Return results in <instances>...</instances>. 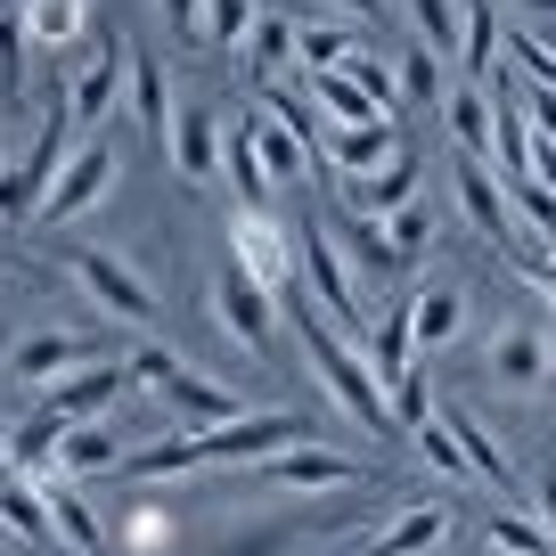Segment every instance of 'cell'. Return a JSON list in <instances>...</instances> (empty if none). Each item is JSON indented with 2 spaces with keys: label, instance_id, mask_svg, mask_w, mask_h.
I'll return each mask as SVG.
<instances>
[{
  "label": "cell",
  "instance_id": "6da1fadb",
  "mask_svg": "<svg viewBox=\"0 0 556 556\" xmlns=\"http://www.w3.org/2000/svg\"><path fill=\"white\" fill-rule=\"evenodd\" d=\"M295 344H303V361H312V377L328 384V401L361 426V434H384V442H401V426H393V401H384V384H377V361H361L352 352V336H336L328 319L312 312V303H295Z\"/></svg>",
  "mask_w": 556,
  "mask_h": 556
},
{
  "label": "cell",
  "instance_id": "7a4b0ae2",
  "mask_svg": "<svg viewBox=\"0 0 556 556\" xmlns=\"http://www.w3.org/2000/svg\"><path fill=\"white\" fill-rule=\"evenodd\" d=\"M123 377H131L148 401H164V409H173L189 434H205V426H229V417H245V409H238V393H229L222 377L189 368L180 352H164V344H131V352H123Z\"/></svg>",
  "mask_w": 556,
  "mask_h": 556
},
{
  "label": "cell",
  "instance_id": "3957f363",
  "mask_svg": "<svg viewBox=\"0 0 556 556\" xmlns=\"http://www.w3.org/2000/svg\"><path fill=\"white\" fill-rule=\"evenodd\" d=\"M74 148H83V131H74V115H66V106H50V123H41V139H34V148H25L17 164H0V222H9V229L41 222V205H50L58 173H66V164H74Z\"/></svg>",
  "mask_w": 556,
  "mask_h": 556
},
{
  "label": "cell",
  "instance_id": "277c9868",
  "mask_svg": "<svg viewBox=\"0 0 556 556\" xmlns=\"http://www.w3.org/2000/svg\"><path fill=\"white\" fill-rule=\"evenodd\" d=\"M295 270L312 278L319 319H328L336 336H361L368 319H377V303L361 295V278H352V262H344V245H336L328 222H303V229H295Z\"/></svg>",
  "mask_w": 556,
  "mask_h": 556
},
{
  "label": "cell",
  "instance_id": "5b68a950",
  "mask_svg": "<svg viewBox=\"0 0 556 556\" xmlns=\"http://www.w3.org/2000/svg\"><path fill=\"white\" fill-rule=\"evenodd\" d=\"M66 270H74V287H83L99 312H115V319H123V328H156V319H164L156 287H148V278H139L123 254H106V245H74Z\"/></svg>",
  "mask_w": 556,
  "mask_h": 556
},
{
  "label": "cell",
  "instance_id": "8992f818",
  "mask_svg": "<svg viewBox=\"0 0 556 556\" xmlns=\"http://www.w3.org/2000/svg\"><path fill=\"white\" fill-rule=\"evenodd\" d=\"M451 523H458V507L442 500V491H417V500H401L384 523H368L344 556H434L442 540H451Z\"/></svg>",
  "mask_w": 556,
  "mask_h": 556
},
{
  "label": "cell",
  "instance_id": "52a82bcc",
  "mask_svg": "<svg viewBox=\"0 0 556 556\" xmlns=\"http://www.w3.org/2000/svg\"><path fill=\"white\" fill-rule=\"evenodd\" d=\"M197 442H205V467H262V458L295 451V442H312V434H303L295 409H245V417H229V426H205Z\"/></svg>",
  "mask_w": 556,
  "mask_h": 556
},
{
  "label": "cell",
  "instance_id": "ba28073f",
  "mask_svg": "<svg viewBox=\"0 0 556 556\" xmlns=\"http://www.w3.org/2000/svg\"><path fill=\"white\" fill-rule=\"evenodd\" d=\"M90 361H115V352H106V336L34 328V336H17V344H9V377H17V384H41V393H50V384H66L74 368H90Z\"/></svg>",
  "mask_w": 556,
  "mask_h": 556
},
{
  "label": "cell",
  "instance_id": "9c48e42d",
  "mask_svg": "<svg viewBox=\"0 0 556 556\" xmlns=\"http://www.w3.org/2000/svg\"><path fill=\"white\" fill-rule=\"evenodd\" d=\"M229 262H238L254 287L287 295V278H295V229L270 222V205L262 213H229Z\"/></svg>",
  "mask_w": 556,
  "mask_h": 556
},
{
  "label": "cell",
  "instance_id": "30bf717a",
  "mask_svg": "<svg viewBox=\"0 0 556 556\" xmlns=\"http://www.w3.org/2000/svg\"><path fill=\"white\" fill-rule=\"evenodd\" d=\"M483 368H491V384H507V393H540L548 368H556V336L540 328V319H500L491 344H483Z\"/></svg>",
  "mask_w": 556,
  "mask_h": 556
},
{
  "label": "cell",
  "instance_id": "8fae6325",
  "mask_svg": "<svg viewBox=\"0 0 556 556\" xmlns=\"http://www.w3.org/2000/svg\"><path fill=\"white\" fill-rule=\"evenodd\" d=\"M254 483H262V491H312V500H319V491H361L368 475H361V458L328 451V442H295V451L262 458Z\"/></svg>",
  "mask_w": 556,
  "mask_h": 556
},
{
  "label": "cell",
  "instance_id": "7c38bea8",
  "mask_svg": "<svg viewBox=\"0 0 556 556\" xmlns=\"http://www.w3.org/2000/svg\"><path fill=\"white\" fill-rule=\"evenodd\" d=\"M123 180V164H115V139L106 131H90L83 148H74V164L58 173V189H50V205H41V222H83L90 205H106V189Z\"/></svg>",
  "mask_w": 556,
  "mask_h": 556
},
{
  "label": "cell",
  "instance_id": "4fadbf2b",
  "mask_svg": "<svg viewBox=\"0 0 556 556\" xmlns=\"http://www.w3.org/2000/svg\"><path fill=\"white\" fill-rule=\"evenodd\" d=\"M270 303H278V295H270V287H254L238 262L213 278V319H222V336H229V344H245L254 361L278 344V312H270Z\"/></svg>",
  "mask_w": 556,
  "mask_h": 556
},
{
  "label": "cell",
  "instance_id": "5bb4252c",
  "mask_svg": "<svg viewBox=\"0 0 556 556\" xmlns=\"http://www.w3.org/2000/svg\"><path fill=\"white\" fill-rule=\"evenodd\" d=\"M123 90H131V41H90L83 74H74V90H66L74 131H99V123L115 115V99H123Z\"/></svg>",
  "mask_w": 556,
  "mask_h": 556
},
{
  "label": "cell",
  "instance_id": "9a60e30c",
  "mask_svg": "<svg viewBox=\"0 0 556 556\" xmlns=\"http://www.w3.org/2000/svg\"><path fill=\"white\" fill-rule=\"evenodd\" d=\"M451 180H458V213L475 222V238L483 245H507L516 254V205H507V189H500V173L491 164H475V156H451Z\"/></svg>",
  "mask_w": 556,
  "mask_h": 556
},
{
  "label": "cell",
  "instance_id": "2e32d148",
  "mask_svg": "<svg viewBox=\"0 0 556 556\" xmlns=\"http://www.w3.org/2000/svg\"><path fill=\"white\" fill-rule=\"evenodd\" d=\"M401 156V123H328L319 131V164L344 180H377Z\"/></svg>",
  "mask_w": 556,
  "mask_h": 556
},
{
  "label": "cell",
  "instance_id": "e0dca14e",
  "mask_svg": "<svg viewBox=\"0 0 556 556\" xmlns=\"http://www.w3.org/2000/svg\"><path fill=\"white\" fill-rule=\"evenodd\" d=\"M164 148H173V173L189 180V189H213V180H222V156H229V131H222L213 106H180Z\"/></svg>",
  "mask_w": 556,
  "mask_h": 556
},
{
  "label": "cell",
  "instance_id": "ac0fdd59",
  "mask_svg": "<svg viewBox=\"0 0 556 556\" xmlns=\"http://www.w3.org/2000/svg\"><path fill=\"white\" fill-rule=\"evenodd\" d=\"M123 361H90V368H74L66 384H50V393H41V409L58 417V426H90V417H106L123 401Z\"/></svg>",
  "mask_w": 556,
  "mask_h": 556
},
{
  "label": "cell",
  "instance_id": "d6986e66",
  "mask_svg": "<svg viewBox=\"0 0 556 556\" xmlns=\"http://www.w3.org/2000/svg\"><path fill=\"white\" fill-rule=\"evenodd\" d=\"M41 491H50V540H58V548H66V556H115V532L90 516V500L66 483V475H50Z\"/></svg>",
  "mask_w": 556,
  "mask_h": 556
},
{
  "label": "cell",
  "instance_id": "ffe728a7",
  "mask_svg": "<svg viewBox=\"0 0 556 556\" xmlns=\"http://www.w3.org/2000/svg\"><path fill=\"white\" fill-rule=\"evenodd\" d=\"M336 245H344V262H352V278H361V295H368V303H377L384 278H401L393 238H384V222H368V213H344V222H336Z\"/></svg>",
  "mask_w": 556,
  "mask_h": 556
},
{
  "label": "cell",
  "instance_id": "44dd1931",
  "mask_svg": "<svg viewBox=\"0 0 556 556\" xmlns=\"http://www.w3.org/2000/svg\"><path fill=\"white\" fill-rule=\"evenodd\" d=\"M442 426L458 434V451H467V467H475V483H491V491H507V475H516V458H507V442L491 434L483 417L467 409V401H442Z\"/></svg>",
  "mask_w": 556,
  "mask_h": 556
},
{
  "label": "cell",
  "instance_id": "7402d4cb",
  "mask_svg": "<svg viewBox=\"0 0 556 556\" xmlns=\"http://www.w3.org/2000/svg\"><path fill=\"white\" fill-rule=\"evenodd\" d=\"M451 139H458V156H475V164H500V115H491V90H475V83H451Z\"/></svg>",
  "mask_w": 556,
  "mask_h": 556
},
{
  "label": "cell",
  "instance_id": "603a6c76",
  "mask_svg": "<svg viewBox=\"0 0 556 556\" xmlns=\"http://www.w3.org/2000/svg\"><path fill=\"white\" fill-rule=\"evenodd\" d=\"M401 9H409L417 50H434L458 74V58H467V0H401Z\"/></svg>",
  "mask_w": 556,
  "mask_h": 556
},
{
  "label": "cell",
  "instance_id": "cb8c5ba5",
  "mask_svg": "<svg viewBox=\"0 0 556 556\" xmlns=\"http://www.w3.org/2000/svg\"><path fill=\"white\" fill-rule=\"evenodd\" d=\"M123 434L106 426V417H90V426H66V451H58V475L66 483H83V475H123Z\"/></svg>",
  "mask_w": 556,
  "mask_h": 556
},
{
  "label": "cell",
  "instance_id": "d4e9b609",
  "mask_svg": "<svg viewBox=\"0 0 556 556\" xmlns=\"http://www.w3.org/2000/svg\"><path fill=\"white\" fill-rule=\"evenodd\" d=\"M245 131H254V156H262V173L270 180H303V173H328L319 164V148L312 139H295L278 115H245Z\"/></svg>",
  "mask_w": 556,
  "mask_h": 556
},
{
  "label": "cell",
  "instance_id": "484cf974",
  "mask_svg": "<svg viewBox=\"0 0 556 556\" xmlns=\"http://www.w3.org/2000/svg\"><path fill=\"white\" fill-rule=\"evenodd\" d=\"M409 328H417V352H442L458 328H467V295H458L451 278H426L409 295Z\"/></svg>",
  "mask_w": 556,
  "mask_h": 556
},
{
  "label": "cell",
  "instance_id": "4316f807",
  "mask_svg": "<svg viewBox=\"0 0 556 556\" xmlns=\"http://www.w3.org/2000/svg\"><path fill=\"white\" fill-rule=\"evenodd\" d=\"M303 58V25H287V17H254V34H245V50H238V66H245V83H278V74Z\"/></svg>",
  "mask_w": 556,
  "mask_h": 556
},
{
  "label": "cell",
  "instance_id": "83f0119b",
  "mask_svg": "<svg viewBox=\"0 0 556 556\" xmlns=\"http://www.w3.org/2000/svg\"><path fill=\"white\" fill-rule=\"evenodd\" d=\"M123 115L148 139H173V90H164V66L148 50H131V90H123Z\"/></svg>",
  "mask_w": 556,
  "mask_h": 556
},
{
  "label": "cell",
  "instance_id": "f1b7e54d",
  "mask_svg": "<svg viewBox=\"0 0 556 556\" xmlns=\"http://www.w3.org/2000/svg\"><path fill=\"white\" fill-rule=\"evenodd\" d=\"M197 467H205V442L180 426V434H156L148 451L123 458V483H173V475H197Z\"/></svg>",
  "mask_w": 556,
  "mask_h": 556
},
{
  "label": "cell",
  "instance_id": "f546056e",
  "mask_svg": "<svg viewBox=\"0 0 556 556\" xmlns=\"http://www.w3.org/2000/svg\"><path fill=\"white\" fill-rule=\"evenodd\" d=\"M58 451H66V426H58L50 409H34L17 434H9V475H25V483H50V475H58Z\"/></svg>",
  "mask_w": 556,
  "mask_h": 556
},
{
  "label": "cell",
  "instance_id": "4dcf8cb0",
  "mask_svg": "<svg viewBox=\"0 0 556 556\" xmlns=\"http://www.w3.org/2000/svg\"><path fill=\"white\" fill-rule=\"evenodd\" d=\"M25 41L34 50H74V41L90 34V0H25Z\"/></svg>",
  "mask_w": 556,
  "mask_h": 556
},
{
  "label": "cell",
  "instance_id": "1f68e13d",
  "mask_svg": "<svg viewBox=\"0 0 556 556\" xmlns=\"http://www.w3.org/2000/svg\"><path fill=\"white\" fill-rule=\"evenodd\" d=\"M0 523L17 540H34V548H50V491L25 483V475H0Z\"/></svg>",
  "mask_w": 556,
  "mask_h": 556
},
{
  "label": "cell",
  "instance_id": "d6a6232c",
  "mask_svg": "<svg viewBox=\"0 0 556 556\" xmlns=\"http://www.w3.org/2000/svg\"><path fill=\"white\" fill-rule=\"evenodd\" d=\"M312 106H319V123H393L352 74H312Z\"/></svg>",
  "mask_w": 556,
  "mask_h": 556
},
{
  "label": "cell",
  "instance_id": "836d02e7",
  "mask_svg": "<svg viewBox=\"0 0 556 556\" xmlns=\"http://www.w3.org/2000/svg\"><path fill=\"white\" fill-rule=\"evenodd\" d=\"M500 74V9L491 0H467V58H458V83L483 90Z\"/></svg>",
  "mask_w": 556,
  "mask_h": 556
},
{
  "label": "cell",
  "instance_id": "e575fe53",
  "mask_svg": "<svg viewBox=\"0 0 556 556\" xmlns=\"http://www.w3.org/2000/svg\"><path fill=\"white\" fill-rule=\"evenodd\" d=\"M164 548H173V516L148 507V500H131L123 523H115V556H164Z\"/></svg>",
  "mask_w": 556,
  "mask_h": 556
},
{
  "label": "cell",
  "instance_id": "d590c367",
  "mask_svg": "<svg viewBox=\"0 0 556 556\" xmlns=\"http://www.w3.org/2000/svg\"><path fill=\"white\" fill-rule=\"evenodd\" d=\"M222 180L238 189V213H262V197H270V173H262V156H254V131H229Z\"/></svg>",
  "mask_w": 556,
  "mask_h": 556
},
{
  "label": "cell",
  "instance_id": "8d00e7d4",
  "mask_svg": "<svg viewBox=\"0 0 556 556\" xmlns=\"http://www.w3.org/2000/svg\"><path fill=\"white\" fill-rule=\"evenodd\" d=\"M401 115H409V106H434L442 99V83H458V74L451 66H442V58L434 50H417V41H409V50H401Z\"/></svg>",
  "mask_w": 556,
  "mask_h": 556
},
{
  "label": "cell",
  "instance_id": "74e56055",
  "mask_svg": "<svg viewBox=\"0 0 556 556\" xmlns=\"http://www.w3.org/2000/svg\"><path fill=\"white\" fill-rule=\"evenodd\" d=\"M483 548H491V556H556V548H548V532H540L532 516H516V507H491Z\"/></svg>",
  "mask_w": 556,
  "mask_h": 556
},
{
  "label": "cell",
  "instance_id": "f35d334b",
  "mask_svg": "<svg viewBox=\"0 0 556 556\" xmlns=\"http://www.w3.org/2000/svg\"><path fill=\"white\" fill-rule=\"evenodd\" d=\"M409 442H417V458H426V467H434L442 483H467V475H475V467H467V451H458V434L442 426V401H434V417H426V426H417Z\"/></svg>",
  "mask_w": 556,
  "mask_h": 556
},
{
  "label": "cell",
  "instance_id": "ab89813d",
  "mask_svg": "<svg viewBox=\"0 0 556 556\" xmlns=\"http://www.w3.org/2000/svg\"><path fill=\"white\" fill-rule=\"evenodd\" d=\"M361 50H368V41L352 34V25H303V66H312V74H344Z\"/></svg>",
  "mask_w": 556,
  "mask_h": 556
},
{
  "label": "cell",
  "instance_id": "60d3db41",
  "mask_svg": "<svg viewBox=\"0 0 556 556\" xmlns=\"http://www.w3.org/2000/svg\"><path fill=\"white\" fill-rule=\"evenodd\" d=\"M507 58H516L532 83L556 90V25H507Z\"/></svg>",
  "mask_w": 556,
  "mask_h": 556
},
{
  "label": "cell",
  "instance_id": "b9f144b4",
  "mask_svg": "<svg viewBox=\"0 0 556 556\" xmlns=\"http://www.w3.org/2000/svg\"><path fill=\"white\" fill-rule=\"evenodd\" d=\"M25 50H34V41H25V17L0 9V106L25 99Z\"/></svg>",
  "mask_w": 556,
  "mask_h": 556
},
{
  "label": "cell",
  "instance_id": "7bdbcfd3",
  "mask_svg": "<svg viewBox=\"0 0 556 556\" xmlns=\"http://www.w3.org/2000/svg\"><path fill=\"white\" fill-rule=\"evenodd\" d=\"M254 0H205V41L213 50H245V34H254Z\"/></svg>",
  "mask_w": 556,
  "mask_h": 556
},
{
  "label": "cell",
  "instance_id": "ee69618b",
  "mask_svg": "<svg viewBox=\"0 0 556 556\" xmlns=\"http://www.w3.org/2000/svg\"><path fill=\"white\" fill-rule=\"evenodd\" d=\"M384 238H393V262L409 270V262H426V245H434V213H426V205H401L393 222H384Z\"/></svg>",
  "mask_w": 556,
  "mask_h": 556
},
{
  "label": "cell",
  "instance_id": "f6af8a7d",
  "mask_svg": "<svg viewBox=\"0 0 556 556\" xmlns=\"http://www.w3.org/2000/svg\"><path fill=\"white\" fill-rule=\"evenodd\" d=\"M295 548H303V523H270V532L229 540V548H213V556H295Z\"/></svg>",
  "mask_w": 556,
  "mask_h": 556
},
{
  "label": "cell",
  "instance_id": "bcb514c9",
  "mask_svg": "<svg viewBox=\"0 0 556 556\" xmlns=\"http://www.w3.org/2000/svg\"><path fill=\"white\" fill-rule=\"evenodd\" d=\"M156 17L173 25L180 41H197V34H205V0H156Z\"/></svg>",
  "mask_w": 556,
  "mask_h": 556
},
{
  "label": "cell",
  "instance_id": "7dc6e473",
  "mask_svg": "<svg viewBox=\"0 0 556 556\" xmlns=\"http://www.w3.org/2000/svg\"><path fill=\"white\" fill-rule=\"evenodd\" d=\"M516 270L532 278L540 295H556V245H548V254H516Z\"/></svg>",
  "mask_w": 556,
  "mask_h": 556
},
{
  "label": "cell",
  "instance_id": "c3c4849f",
  "mask_svg": "<svg viewBox=\"0 0 556 556\" xmlns=\"http://www.w3.org/2000/svg\"><path fill=\"white\" fill-rule=\"evenodd\" d=\"M540 532H548V548H556V467L540 475Z\"/></svg>",
  "mask_w": 556,
  "mask_h": 556
},
{
  "label": "cell",
  "instance_id": "681fc988",
  "mask_svg": "<svg viewBox=\"0 0 556 556\" xmlns=\"http://www.w3.org/2000/svg\"><path fill=\"white\" fill-rule=\"evenodd\" d=\"M532 180L556 197V148H540V139H532Z\"/></svg>",
  "mask_w": 556,
  "mask_h": 556
},
{
  "label": "cell",
  "instance_id": "f907efd6",
  "mask_svg": "<svg viewBox=\"0 0 556 556\" xmlns=\"http://www.w3.org/2000/svg\"><path fill=\"white\" fill-rule=\"evenodd\" d=\"M328 9H344V17H361V25H368V17H384V0H328Z\"/></svg>",
  "mask_w": 556,
  "mask_h": 556
},
{
  "label": "cell",
  "instance_id": "816d5d0a",
  "mask_svg": "<svg viewBox=\"0 0 556 556\" xmlns=\"http://www.w3.org/2000/svg\"><path fill=\"white\" fill-rule=\"evenodd\" d=\"M523 9V25H556V0H516Z\"/></svg>",
  "mask_w": 556,
  "mask_h": 556
},
{
  "label": "cell",
  "instance_id": "f5cc1de1",
  "mask_svg": "<svg viewBox=\"0 0 556 556\" xmlns=\"http://www.w3.org/2000/svg\"><path fill=\"white\" fill-rule=\"evenodd\" d=\"M548 336H556V295H548Z\"/></svg>",
  "mask_w": 556,
  "mask_h": 556
}]
</instances>
